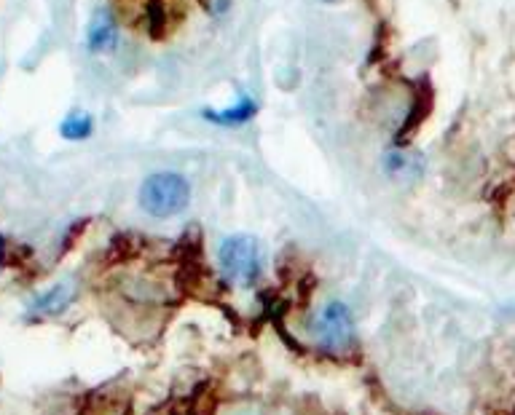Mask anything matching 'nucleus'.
I'll use <instances>...</instances> for the list:
<instances>
[{"instance_id":"nucleus-1","label":"nucleus","mask_w":515,"mask_h":415,"mask_svg":"<svg viewBox=\"0 0 515 415\" xmlns=\"http://www.w3.org/2000/svg\"><path fill=\"white\" fill-rule=\"evenodd\" d=\"M191 185L178 172H156L145 177L140 188V207L153 217H175L188 207Z\"/></svg>"},{"instance_id":"nucleus-2","label":"nucleus","mask_w":515,"mask_h":415,"mask_svg":"<svg viewBox=\"0 0 515 415\" xmlns=\"http://www.w3.org/2000/svg\"><path fill=\"white\" fill-rule=\"evenodd\" d=\"M220 271L237 287H253L263 274V249L253 236H231L220 244Z\"/></svg>"},{"instance_id":"nucleus-3","label":"nucleus","mask_w":515,"mask_h":415,"mask_svg":"<svg viewBox=\"0 0 515 415\" xmlns=\"http://www.w3.org/2000/svg\"><path fill=\"white\" fill-rule=\"evenodd\" d=\"M312 338L322 351L336 354V357H347L349 351L357 346L355 322H352V311L338 300H330L328 306L322 308V314L314 319Z\"/></svg>"},{"instance_id":"nucleus-4","label":"nucleus","mask_w":515,"mask_h":415,"mask_svg":"<svg viewBox=\"0 0 515 415\" xmlns=\"http://www.w3.org/2000/svg\"><path fill=\"white\" fill-rule=\"evenodd\" d=\"M119 41V30H116V22L110 19L108 11H97L89 22V49L102 54V51H113Z\"/></svg>"},{"instance_id":"nucleus-5","label":"nucleus","mask_w":515,"mask_h":415,"mask_svg":"<svg viewBox=\"0 0 515 415\" xmlns=\"http://www.w3.org/2000/svg\"><path fill=\"white\" fill-rule=\"evenodd\" d=\"M215 405H218V399H215L210 386H199L194 394L175 402L169 415H215V410H218Z\"/></svg>"},{"instance_id":"nucleus-6","label":"nucleus","mask_w":515,"mask_h":415,"mask_svg":"<svg viewBox=\"0 0 515 415\" xmlns=\"http://www.w3.org/2000/svg\"><path fill=\"white\" fill-rule=\"evenodd\" d=\"M70 300H73V284H57L49 292H43L41 298H35L33 311L38 316H57L70 306Z\"/></svg>"},{"instance_id":"nucleus-7","label":"nucleus","mask_w":515,"mask_h":415,"mask_svg":"<svg viewBox=\"0 0 515 415\" xmlns=\"http://www.w3.org/2000/svg\"><path fill=\"white\" fill-rule=\"evenodd\" d=\"M255 102L253 100H239L237 105H231L228 110H220V113H212V110H207L204 116L210 118V121H215V124H223V126H234V124H245V121H250V118L255 116Z\"/></svg>"},{"instance_id":"nucleus-8","label":"nucleus","mask_w":515,"mask_h":415,"mask_svg":"<svg viewBox=\"0 0 515 415\" xmlns=\"http://www.w3.org/2000/svg\"><path fill=\"white\" fill-rule=\"evenodd\" d=\"M94 129V118L86 116V113H70L65 121L60 124V134L65 140H86Z\"/></svg>"},{"instance_id":"nucleus-9","label":"nucleus","mask_w":515,"mask_h":415,"mask_svg":"<svg viewBox=\"0 0 515 415\" xmlns=\"http://www.w3.org/2000/svg\"><path fill=\"white\" fill-rule=\"evenodd\" d=\"M0 268H3V255H0Z\"/></svg>"}]
</instances>
